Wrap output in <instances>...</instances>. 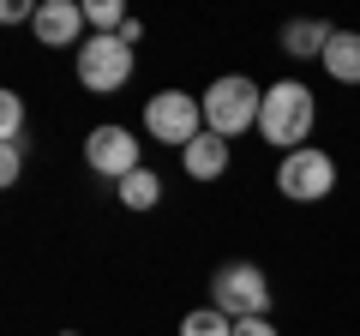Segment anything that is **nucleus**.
Returning <instances> with one entry per match:
<instances>
[{"label": "nucleus", "instance_id": "nucleus-1", "mask_svg": "<svg viewBox=\"0 0 360 336\" xmlns=\"http://www.w3.org/2000/svg\"><path fill=\"white\" fill-rule=\"evenodd\" d=\"M312 120H319V103H312V91L300 84V78H276L264 91V108H258V132H264V144H283V150H300L312 132Z\"/></svg>", "mask_w": 360, "mask_h": 336}, {"label": "nucleus", "instance_id": "nucleus-2", "mask_svg": "<svg viewBox=\"0 0 360 336\" xmlns=\"http://www.w3.org/2000/svg\"><path fill=\"white\" fill-rule=\"evenodd\" d=\"M205 132H217V138H240L246 127H258V108H264V91H258L246 72H229V78H217L205 96Z\"/></svg>", "mask_w": 360, "mask_h": 336}, {"label": "nucleus", "instance_id": "nucleus-3", "mask_svg": "<svg viewBox=\"0 0 360 336\" xmlns=\"http://www.w3.org/2000/svg\"><path fill=\"white\" fill-rule=\"evenodd\" d=\"M144 132H150L156 144H174V150H186V144L205 132V103L186 91H156L150 103H144Z\"/></svg>", "mask_w": 360, "mask_h": 336}, {"label": "nucleus", "instance_id": "nucleus-4", "mask_svg": "<svg viewBox=\"0 0 360 336\" xmlns=\"http://www.w3.org/2000/svg\"><path fill=\"white\" fill-rule=\"evenodd\" d=\"M78 84L96 96H115L132 84V49L120 37H84L78 49Z\"/></svg>", "mask_w": 360, "mask_h": 336}, {"label": "nucleus", "instance_id": "nucleus-5", "mask_svg": "<svg viewBox=\"0 0 360 336\" xmlns=\"http://www.w3.org/2000/svg\"><path fill=\"white\" fill-rule=\"evenodd\" d=\"M276 186H283V198H295V205H319L336 186V162L324 150H312V144H300V150H288L283 162H276Z\"/></svg>", "mask_w": 360, "mask_h": 336}, {"label": "nucleus", "instance_id": "nucleus-6", "mask_svg": "<svg viewBox=\"0 0 360 336\" xmlns=\"http://www.w3.org/2000/svg\"><path fill=\"white\" fill-rule=\"evenodd\" d=\"M210 295H217V312H229L234 324L240 318H264L270 312V283L258 264H222L217 283H210Z\"/></svg>", "mask_w": 360, "mask_h": 336}, {"label": "nucleus", "instance_id": "nucleus-7", "mask_svg": "<svg viewBox=\"0 0 360 336\" xmlns=\"http://www.w3.org/2000/svg\"><path fill=\"white\" fill-rule=\"evenodd\" d=\"M84 162L96 168V174H108L115 186L127 181L132 168H144V162H139V138H132L127 127H96V132L84 138Z\"/></svg>", "mask_w": 360, "mask_h": 336}, {"label": "nucleus", "instance_id": "nucleus-8", "mask_svg": "<svg viewBox=\"0 0 360 336\" xmlns=\"http://www.w3.org/2000/svg\"><path fill=\"white\" fill-rule=\"evenodd\" d=\"M30 30H37L42 49H78V42H84V6H78V0H42L37 18H30Z\"/></svg>", "mask_w": 360, "mask_h": 336}, {"label": "nucleus", "instance_id": "nucleus-9", "mask_svg": "<svg viewBox=\"0 0 360 336\" xmlns=\"http://www.w3.org/2000/svg\"><path fill=\"white\" fill-rule=\"evenodd\" d=\"M180 162H186V174H193V181H217L222 168H229V138H217V132H198V138L180 150Z\"/></svg>", "mask_w": 360, "mask_h": 336}, {"label": "nucleus", "instance_id": "nucleus-10", "mask_svg": "<svg viewBox=\"0 0 360 336\" xmlns=\"http://www.w3.org/2000/svg\"><path fill=\"white\" fill-rule=\"evenodd\" d=\"M324 72L336 84H360V30H336L330 49H324Z\"/></svg>", "mask_w": 360, "mask_h": 336}, {"label": "nucleus", "instance_id": "nucleus-11", "mask_svg": "<svg viewBox=\"0 0 360 336\" xmlns=\"http://www.w3.org/2000/svg\"><path fill=\"white\" fill-rule=\"evenodd\" d=\"M330 37H336V30H330V25H319V18H295V25H283V49L295 54V60H312V54L324 60Z\"/></svg>", "mask_w": 360, "mask_h": 336}, {"label": "nucleus", "instance_id": "nucleus-12", "mask_svg": "<svg viewBox=\"0 0 360 336\" xmlns=\"http://www.w3.org/2000/svg\"><path fill=\"white\" fill-rule=\"evenodd\" d=\"M115 193H120V205H127V210H150L156 198H162V174H150V168H132Z\"/></svg>", "mask_w": 360, "mask_h": 336}, {"label": "nucleus", "instance_id": "nucleus-13", "mask_svg": "<svg viewBox=\"0 0 360 336\" xmlns=\"http://www.w3.org/2000/svg\"><path fill=\"white\" fill-rule=\"evenodd\" d=\"M180 336H234V318L217 312V306H198V312L180 318Z\"/></svg>", "mask_w": 360, "mask_h": 336}, {"label": "nucleus", "instance_id": "nucleus-14", "mask_svg": "<svg viewBox=\"0 0 360 336\" xmlns=\"http://www.w3.org/2000/svg\"><path fill=\"white\" fill-rule=\"evenodd\" d=\"M84 25H90V37H115L127 25V13H120V0H84Z\"/></svg>", "mask_w": 360, "mask_h": 336}, {"label": "nucleus", "instance_id": "nucleus-15", "mask_svg": "<svg viewBox=\"0 0 360 336\" xmlns=\"http://www.w3.org/2000/svg\"><path fill=\"white\" fill-rule=\"evenodd\" d=\"M18 138H25V96L6 91L0 96V144H18Z\"/></svg>", "mask_w": 360, "mask_h": 336}, {"label": "nucleus", "instance_id": "nucleus-16", "mask_svg": "<svg viewBox=\"0 0 360 336\" xmlns=\"http://www.w3.org/2000/svg\"><path fill=\"white\" fill-rule=\"evenodd\" d=\"M18 168H25V138H18V144H0V181L13 186V181H18Z\"/></svg>", "mask_w": 360, "mask_h": 336}, {"label": "nucleus", "instance_id": "nucleus-17", "mask_svg": "<svg viewBox=\"0 0 360 336\" xmlns=\"http://www.w3.org/2000/svg\"><path fill=\"white\" fill-rule=\"evenodd\" d=\"M25 18H37V6H25V0H6L0 6V25H25Z\"/></svg>", "mask_w": 360, "mask_h": 336}, {"label": "nucleus", "instance_id": "nucleus-18", "mask_svg": "<svg viewBox=\"0 0 360 336\" xmlns=\"http://www.w3.org/2000/svg\"><path fill=\"white\" fill-rule=\"evenodd\" d=\"M234 336H276V324H270V318H240Z\"/></svg>", "mask_w": 360, "mask_h": 336}, {"label": "nucleus", "instance_id": "nucleus-19", "mask_svg": "<svg viewBox=\"0 0 360 336\" xmlns=\"http://www.w3.org/2000/svg\"><path fill=\"white\" fill-rule=\"evenodd\" d=\"M115 37H120V42H127V49H139V37H144V25H139V18H127V25H120V30H115Z\"/></svg>", "mask_w": 360, "mask_h": 336}]
</instances>
